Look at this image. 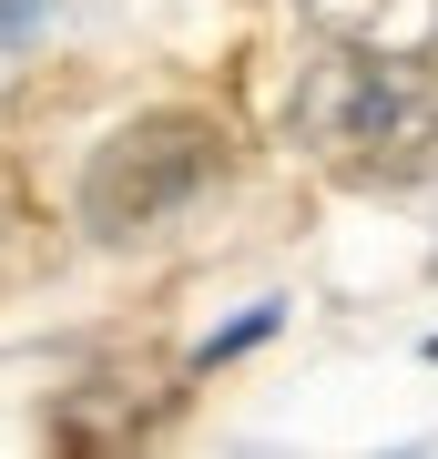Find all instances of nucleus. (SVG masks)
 Returning a JSON list of instances; mask_svg holds the SVG:
<instances>
[{
  "mask_svg": "<svg viewBox=\"0 0 438 459\" xmlns=\"http://www.w3.org/2000/svg\"><path fill=\"white\" fill-rule=\"evenodd\" d=\"M286 133L357 184H408L438 153V82L418 62H398V51L337 41L326 62H306V82L286 102Z\"/></svg>",
  "mask_w": 438,
  "mask_h": 459,
  "instance_id": "obj_1",
  "label": "nucleus"
},
{
  "mask_svg": "<svg viewBox=\"0 0 438 459\" xmlns=\"http://www.w3.org/2000/svg\"><path fill=\"white\" fill-rule=\"evenodd\" d=\"M214 164H225V133L204 113H143V123H123V133L92 143V164H82V225L123 246V235L184 214L214 184Z\"/></svg>",
  "mask_w": 438,
  "mask_h": 459,
  "instance_id": "obj_2",
  "label": "nucleus"
},
{
  "mask_svg": "<svg viewBox=\"0 0 438 459\" xmlns=\"http://www.w3.org/2000/svg\"><path fill=\"white\" fill-rule=\"evenodd\" d=\"M296 21L326 41H357V51H398V62L438 51V0H296Z\"/></svg>",
  "mask_w": 438,
  "mask_h": 459,
  "instance_id": "obj_3",
  "label": "nucleus"
},
{
  "mask_svg": "<svg viewBox=\"0 0 438 459\" xmlns=\"http://www.w3.org/2000/svg\"><path fill=\"white\" fill-rule=\"evenodd\" d=\"M31 11H51V0H0V31H21Z\"/></svg>",
  "mask_w": 438,
  "mask_h": 459,
  "instance_id": "obj_4",
  "label": "nucleus"
}]
</instances>
